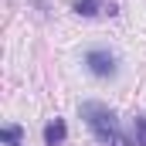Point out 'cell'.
Wrapping results in <instances>:
<instances>
[{"instance_id": "1", "label": "cell", "mask_w": 146, "mask_h": 146, "mask_svg": "<svg viewBox=\"0 0 146 146\" xmlns=\"http://www.w3.org/2000/svg\"><path fill=\"white\" fill-rule=\"evenodd\" d=\"M82 119L88 122V129L99 136L102 146H129V139L119 133V122H115L112 109H106L102 102H85L82 106Z\"/></svg>"}, {"instance_id": "2", "label": "cell", "mask_w": 146, "mask_h": 146, "mask_svg": "<svg viewBox=\"0 0 146 146\" xmlns=\"http://www.w3.org/2000/svg\"><path fill=\"white\" fill-rule=\"evenodd\" d=\"M85 65H88V72L99 75V78H115V72H119V58L112 51H106V48H92L85 54Z\"/></svg>"}, {"instance_id": "3", "label": "cell", "mask_w": 146, "mask_h": 146, "mask_svg": "<svg viewBox=\"0 0 146 146\" xmlns=\"http://www.w3.org/2000/svg\"><path fill=\"white\" fill-rule=\"evenodd\" d=\"M65 136H68V129H65L61 119H51V122L44 126V146H61Z\"/></svg>"}, {"instance_id": "4", "label": "cell", "mask_w": 146, "mask_h": 146, "mask_svg": "<svg viewBox=\"0 0 146 146\" xmlns=\"http://www.w3.org/2000/svg\"><path fill=\"white\" fill-rule=\"evenodd\" d=\"M99 3H102V0H78L75 10H78L82 17H92V14H99Z\"/></svg>"}, {"instance_id": "5", "label": "cell", "mask_w": 146, "mask_h": 146, "mask_svg": "<svg viewBox=\"0 0 146 146\" xmlns=\"http://www.w3.org/2000/svg\"><path fill=\"white\" fill-rule=\"evenodd\" d=\"M3 143L7 146H21V129H17V126H7V129H3Z\"/></svg>"}, {"instance_id": "6", "label": "cell", "mask_w": 146, "mask_h": 146, "mask_svg": "<svg viewBox=\"0 0 146 146\" xmlns=\"http://www.w3.org/2000/svg\"><path fill=\"white\" fill-rule=\"evenodd\" d=\"M136 146H146V115L136 119Z\"/></svg>"}]
</instances>
